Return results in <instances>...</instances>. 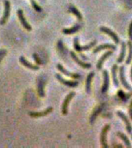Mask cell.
Segmentation results:
<instances>
[{
	"label": "cell",
	"instance_id": "1",
	"mask_svg": "<svg viewBox=\"0 0 132 148\" xmlns=\"http://www.w3.org/2000/svg\"><path fill=\"white\" fill-rule=\"evenodd\" d=\"M95 44H96V41H93L92 42H90V43L87 44V45H86V46H81L78 42V38H76V37L74 39V49H75L77 52H82V51L88 50V49H90L92 48L93 46H94Z\"/></svg>",
	"mask_w": 132,
	"mask_h": 148
},
{
	"label": "cell",
	"instance_id": "2",
	"mask_svg": "<svg viewBox=\"0 0 132 148\" xmlns=\"http://www.w3.org/2000/svg\"><path fill=\"white\" fill-rule=\"evenodd\" d=\"M4 14H3L2 19L0 21V25H4L5 23L7 22V20H8V18L9 17V15H10V9H11V6H10V2L8 0H5L4 1Z\"/></svg>",
	"mask_w": 132,
	"mask_h": 148
},
{
	"label": "cell",
	"instance_id": "3",
	"mask_svg": "<svg viewBox=\"0 0 132 148\" xmlns=\"http://www.w3.org/2000/svg\"><path fill=\"white\" fill-rule=\"evenodd\" d=\"M74 96H75V92H69V94L67 95L66 98H65L64 101H63L62 105V113L63 115L67 114V112H68V106H69V102L71 101V99H73V97Z\"/></svg>",
	"mask_w": 132,
	"mask_h": 148
},
{
	"label": "cell",
	"instance_id": "4",
	"mask_svg": "<svg viewBox=\"0 0 132 148\" xmlns=\"http://www.w3.org/2000/svg\"><path fill=\"white\" fill-rule=\"evenodd\" d=\"M17 15H18V18H19V21H20L21 24L23 25V27L25 28L26 30H28V31H31L32 30V27H31V25L29 24V23L25 19L22 9H19L18 11H17Z\"/></svg>",
	"mask_w": 132,
	"mask_h": 148
},
{
	"label": "cell",
	"instance_id": "5",
	"mask_svg": "<svg viewBox=\"0 0 132 148\" xmlns=\"http://www.w3.org/2000/svg\"><path fill=\"white\" fill-rule=\"evenodd\" d=\"M56 77L62 84L67 86L68 87H76V86H78V82L77 81H70L64 79L60 74H56Z\"/></svg>",
	"mask_w": 132,
	"mask_h": 148
},
{
	"label": "cell",
	"instance_id": "6",
	"mask_svg": "<svg viewBox=\"0 0 132 148\" xmlns=\"http://www.w3.org/2000/svg\"><path fill=\"white\" fill-rule=\"evenodd\" d=\"M100 31L103 32H104V33H106V34H107L108 36H110V37H111V39H113V42H115L116 44H118L119 43V42H120V40H119V38L118 37V36H117V34H116L115 32H113V31H112V30H111L110 29H108V28L107 27H104V26H103V27H100Z\"/></svg>",
	"mask_w": 132,
	"mask_h": 148
},
{
	"label": "cell",
	"instance_id": "7",
	"mask_svg": "<svg viewBox=\"0 0 132 148\" xmlns=\"http://www.w3.org/2000/svg\"><path fill=\"white\" fill-rule=\"evenodd\" d=\"M19 62H21V64L23 65V66H25L26 68H28V69H32V70H38V69H39L38 66L32 64V63L29 62L24 56H21V57L19 58Z\"/></svg>",
	"mask_w": 132,
	"mask_h": 148
},
{
	"label": "cell",
	"instance_id": "8",
	"mask_svg": "<svg viewBox=\"0 0 132 148\" xmlns=\"http://www.w3.org/2000/svg\"><path fill=\"white\" fill-rule=\"evenodd\" d=\"M119 76H120V79L121 83H122V85L124 86L127 90H131V86L127 83V82L126 81V79H125L124 77V66H120V68H119Z\"/></svg>",
	"mask_w": 132,
	"mask_h": 148
},
{
	"label": "cell",
	"instance_id": "9",
	"mask_svg": "<svg viewBox=\"0 0 132 148\" xmlns=\"http://www.w3.org/2000/svg\"><path fill=\"white\" fill-rule=\"evenodd\" d=\"M117 114L119 117H120L124 120V122L125 123V125H126V130H127V132L129 133V134H131L132 132V126L131 124V123H130V120H128V118L126 116L122 113V112H120V111H118L117 112Z\"/></svg>",
	"mask_w": 132,
	"mask_h": 148
},
{
	"label": "cell",
	"instance_id": "10",
	"mask_svg": "<svg viewBox=\"0 0 132 148\" xmlns=\"http://www.w3.org/2000/svg\"><path fill=\"white\" fill-rule=\"evenodd\" d=\"M110 129V126L109 125H106L105 127H104V129L102 130L101 134H100V143H101V145L104 147H108V146L107 144V139H106V135L107 131Z\"/></svg>",
	"mask_w": 132,
	"mask_h": 148
},
{
	"label": "cell",
	"instance_id": "11",
	"mask_svg": "<svg viewBox=\"0 0 132 148\" xmlns=\"http://www.w3.org/2000/svg\"><path fill=\"white\" fill-rule=\"evenodd\" d=\"M52 111H53V107H48L46 110L41 111V112H31L29 114H30V116L34 118L42 117V116H44L48 115L49 113H51Z\"/></svg>",
	"mask_w": 132,
	"mask_h": 148
},
{
	"label": "cell",
	"instance_id": "12",
	"mask_svg": "<svg viewBox=\"0 0 132 148\" xmlns=\"http://www.w3.org/2000/svg\"><path fill=\"white\" fill-rule=\"evenodd\" d=\"M57 69L60 70L62 73L65 74L66 76H69L70 78H73V79H78L80 78V75L77 73H70V72L67 71V69L63 68L61 64H57Z\"/></svg>",
	"mask_w": 132,
	"mask_h": 148
},
{
	"label": "cell",
	"instance_id": "13",
	"mask_svg": "<svg viewBox=\"0 0 132 148\" xmlns=\"http://www.w3.org/2000/svg\"><path fill=\"white\" fill-rule=\"evenodd\" d=\"M103 74H104V84H103V86H102L101 92H103V93H105V92L107 91V90H108L110 80H109L108 73H107V70H104Z\"/></svg>",
	"mask_w": 132,
	"mask_h": 148
},
{
	"label": "cell",
	"instance_id": "14",
	"mask_svg": "<svg viewBox=\"0 0 132 148\" xmlns=\"http://www.w3.org/2000/svg\"><path fill=\"white\" fill-rule=\"evenodd\" d=\"M70 55H71L73 60H74L79 66H80L81 67H83L84 69H90V67H91V65H90V63H86V62H82L80 60H79V58L76 56V55L74 53V52H71V53H70Z\"/></svg>",
	"mask_w": 132,
	"mask_h": 148
},
{
	"label": "cell",
	"instance_id": "15",
	"mask_svg": "<svg viewBox=\"0 0 132 148\" xmlns=\"http://www.w3.org/2000/svg\"><path fill=\"white\" fill-rule=\"evenodd\" d=\"M111 55H112V52H111V51H107V53H104V55L102 56L101 57H100V59L99 61L97 62V68L98 70H100V69H101L104 61H105V60H106Z\"/></svg>",
	"mask_w": 132,
	"mask_h": 148
},
{
	"label": "cell",
	"instance_id": "16",
	"mask_svg": "<svg viewBox=\"0 0 132 148\" xmlns=\"http://www.w3.org/2000/svg\"><path fill=\"white\" fill-rule=\"evenodd\" d=\"M103 49H113V50H115L116 46H113V45H111V44H103V45L97 46V48L94 50V53H98V52L103 50Z\"/></svg>",
	"mask_w": 132,
	"mask_h": 148
},
{
	"label": "cell",
	"instance_id": "17",
	"mask_svg": "<svg viewBox=\"0 0 132 148\" xmlns=\"http://www.w3.org/2000/svg\"><path fill=\"white\" fill-rule=\"evenodd\" d=\"M80 29V25H79V24H76V25L73 26L72 28H69V29H64L63 30V32L64 33V34H74L75 32H76L78 31L79 29Z\"/></svg>",
	"mask_w": 132,
	"mask_h": 148
},
{
	"label": "cell",
	"instance_id": "18",
	"mask_svg": "<svg viewBox=\"0 0 132 148\" xmlns=\"http://www.w3.org/2000/svg\"><path fill=\"white\" fill-rule=\"evenodd\" d=\"M94 76V73L91 72L90 73H89V75L87 76V82H86V91L88 93L90 92V84H91V81H92V79Z\"/></svg>",
	"mask_w": 132,
	"mask_h": 148
},
{
	"label": "cell",
	"instance_id": "19",
	"mask_svg": "<svg viewBox=\"0 0 132 148\" xmlns=\"http://www.w3.org/2000/svg\"><path fill=\"white\" fill-rule=\"evenodd\" d=\"M125 53H126V43L124 42H122L121 43V52H120V54L118 57L117 62H122L124 59L125 57Z\"/></svg>",
	"mask_w": 132,
	"mask_h": 148
},
{
	"label": "cell",
	"instance_id": "20",
	"mask_svg": "<svg viewBox=\"0 0 132 148\" xmlns=\"http://www.w3.org/2000/svg\"><path fill=\"white\" fill-rule=\"evenodd\" d=\"M44 85H45V81L40 80L38 83V94L40 97H44L45 93H44Z\"/></svg>",
	"mask_w": 132,
	"mask_h": 148
},
{
	"label": "cell",
	"instance_id": "21",
	"mask_svg": "<svg viewBox=\"0 0 132 148\" xmlns=\"http://www.w3.org/2000/svg\"><path fill=\"white\" fill-rule=\"evenodd\" d=\"M118 66L117 65H113L112 66V77H113V84L115 86H118V80L117 78V70H118Z\"/></svg>",
	"mask_w": 132,
	"mask_h": 148
},
{
	"label": "cell",
	"instance_id": "22",
	"mask_svg": "<svg viewBox=\"0 0 132 148\" xmlns=\"http://www.w3.org/2000/svg\"><path fill=\"white\" fill-rule=\"evenodd\" d=\"M69 11L71 12L72 13L76 16V18H78L79 21H80L81 19H82V15H81V13L80 12H79L78 9H76V8H75L74 5H70L69 8Z\"/></svg>",
	"mask_w": 132,
	"mask_h": 148
},
{
	"label": "cell",
	"instance_id": "23",
	"mask_svg": "<svg viewBox=\"0 0 132 148\" xmlns=\"http://www.w3.org/2000/svg\"><path fill=\"white\" fill-rule=\"evenodd\" d=\"M118 136H119V137H120V138L123 141H124V142L125 144H126V146H127V147H131L129 140H128V138H127V136H125L124 134H123L122 133H120V132H118Z\"/></svg>",
	"mask_w": 132,
	"mask_h": 148
},
{
	"label": "cell",
	"instance_id": "24",
	"mask_svg": "<svg viewBox=\"0 0 132 148\" xmlns=\"http://www.w3.org/2000/svg\"><path fill=\"white\" fill-rule=\"evenodd\" d=\"M128 47H129V53H128V56L126 60V63L127 64H130L132 60V42H128Z\"/></svg>",
	"mask_w": 132,
	"mask_h": 148
},
{
	"label": "cell",
	"instance_id": "25",
	"mask_svg": "<svg viewBox=\"0 0 132 148\" xmlns=\"http://www.w3.org/2000/svg\"><path fill=\"white\" fill-rule=\"evenodd\" d=\"M30 2H31V4H32V6L34 8V9L37 12H41L42 9L40 8V6H39V5L37 4L36 2H35L34 0H30Z\"/></svg>",
	"mask_w": 132,
	"mask_h": 148
},
{
	"label": "cell",
	"instance_id": "26",
	"mask_svg": "<svg viewBox=\"0 0 132 148\" xmlns=\"http://www.w3.org/2000/svg\"><path fill=\"white\" fill-rule=\"evenodd\" d=\"M33 58H34V60H35V61H36V62H37V63L39 65L42 64L41 60L39 59V56L37 55L36 53H34V54H33Z\"/></svg>",
	"mask_w": 132,
	"mask_h": 148
},
{
	"label": "cell",
	"instance_id": "27",
	"mask_svg": "<svg viewBox=\"0 0 132 148\" xmlns=\"http://www.w3.org/2000/svg\"><path fill=\"white\" fill-rule=\"evenodd\" d=\"M128 35H129L130 39L132 40V22L130 24L129 26V29H128Z\"/></svg>",
	"mask_w": 132,
	"mask_h": 148
},
{
	"label": "cell",
	"instance_id": "28",
	"mask_svg": "<svg viewBox=\"0 0 132 148\" xmlns=\"http://www.w3.org/2000/svg\"><path fill=\"white\" fill-rule=\"evenodd\" d=\"M129 114L132 119V101L131 102V104H130V106H129Z\"/></svg>",
	"mask_w": 132,
	"mask_h": 148
},
{
	"label": "cell",
	"instance_id": "29",
	"mask_svg": "<svg viewBox=\"0 0 132 148\" xmlns=\"http://www.w3.org/2000/svg\"><path fill=\"white\" fill-rule=\"evenodd\" d=\"M131 96H132V92H131V93H130V94H128V95H127V98H128V97H131Z\"/></svg>",
	"mask_w": 132,
	"mask_h": 148
},
{
	"label": "cell",
	"instance_id": "30",
	"mask_svg": "<svg viewBox=\"0 0 132 148\" xmlns=\"http://www.w3.org/2000/svg\"><path fill=\"white\" fill-rule=\"evenodd\" d=\"M131 80H132V67H131Z\"/></svg>",
	"mask_w": 132,
	"mask_h": 148
},
{
	"label": "cell",
	"instance_id": "31",
	"mask_svg": "<svg viewBox=\"0 0 132 148\" xmlns=\"http://www.w3.org/2000/svg\"><path fill=\"white\" fill-rule=\"evenodd\" d=\"M131 137H132V135H131Z\"/></svg>",
	"mask_w": 132,
	"mask_h": 148
}]
</instances>
